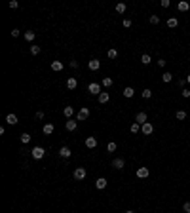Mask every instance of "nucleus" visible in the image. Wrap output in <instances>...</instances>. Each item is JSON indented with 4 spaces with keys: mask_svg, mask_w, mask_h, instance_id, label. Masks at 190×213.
<instances>
[{
    "mask_svg": "<svg viewBox=\"0 0 190 213\" xmlns=\"http://www.w3.org/2000/svg\"><path fill=\"white\" fill-rule=\"evenodd\" d=\"M141 131L145 133V135H152V131H154V126H152L150 122H146V124H143V126H141Z\"/></svg>",
    "mask_w": 190,
    "mask_h": 213,
    "instance_id": "obj_6",
    "label": "nucleus"
},
{
    "mask_svg": "<svg viewBox=\"0 0 190 213\" xmlns=\"http://www.w3.org/2000/svg\"><path fill=\"white\" fill-rule=\"evenodd\" d=\"M129 131H131L133 135H135V133H139V131H141V124L133 122V124H131V128H129Z\"/></svg>",
    "mask_w": 190,
    "mask_h": 213,
    "instance_id": "obj_21",
    "label": "nucleus"
},
{
    "mask_svg": "<svg viewBox=\"0 0 190 213\" xmlns=\"http://www.w3.org/2000/svg\"><path fill=\"white\" fill-rule=\"evenodd\" d=\"M135 122H137V124H141V126H143V124H146V122H148V116H146V112H137V116H135Z\"/></svg>",
    "mask_w": 190,
    "mask_h": 213,
    "instance_id": "obj_5",
    "label": "nucleus"
},
{
    "mask_svg": "<svg viewBox=\"0 0 190 213\" xmlns=\"http://www.w3.org/2000/svg\"><path fill=\"white\" fill-rule=\"evenodd\" d=\"M76 126H78V124H76V120H72V118H70V120H67V124H65V128L69 129V131H74Z\"/></svg>",
    "mask_w": 190,
    "mask_h": 213,
    "instance_id": "obj_12",
    "label": "nucleus"
},
{
    "mask_svg": "<svg viewBox=\"0 0 190 213\" xmlns=\"http://www.w3.org/2000/svg\"><path fill=\"white\" fill-rule=\"evenodd\" d=\"M86 147H88V148H95L97 147V139L95 137H88V139H86Z\"/></svg>",
    "mask_w": 190,
    "mask_h": 213,
    "instance_id": "obj_14",
    "label": "nucleus"
},
{
    "mask_svg": "<svg viewBox=\"0 0 190 213\" xmlns=\"http://www.w3.org/2000/svg\"><path fill=\"white\" fill-rule=\"evenodd\" d=\"M101 90H103V86H101V84H97V82H91V84L88 86V91L91 93V95H97V97H99L101 93H103Z\"/></svg>",
    "mask_w": 190,
    "mask_h": 213,
    "instance_id": "obj_1",
    "label": "nucleus"
},
{
    "mask_svg": "<svg viewBox=\"0 0 190 213\" xmlns=\"http://www.w3.org/2000/svg\"><path fill=\"white\" fill-rule=\"evenodd\" d=\"M70 154H72V150H70L69 147H61V148H59V156H61V158H69Z\"/></svg>",
    "mask_w": 190,
    "mask_h": 213,
    "instance_id": "obj_8",
    "label": "nucleus"
},
{
    "mask_svg": "<svg viewBox=\"0 0 190 213\" xmlns=\"http://www.w3.org/2000/svg\"><path fill=\"white\" fill-rule=\"evenodd\" d=\"M53 124H44V128H42V131L46 133V135H51V133H53Z\"/></svg>",
    "mask_w": 190,
    "mask_h": 213,
    "instance_id": "obj_20",
    "label": "nucleus"
},
{
    "mask_svg": "<svg viewBox=\"0 0 190 213\" xmlns=\"http://www.w3.org/2000/svg\"><path fill=\"white\" fill-rule=\"evenodd\" d=\"M133 95H135V90H133L131 86L124 88V97H127V99H129V97H133Z\"/></svg>",
    "mask_w": 190,
    "mask_h": 213,
    "instance_id": "obj_19",
    "label": "nucleus"
},
{
    "mask_svg": "<svg viewBox=\"0 0 190 213\" xmlns=\"http://www.w3.org/2000/svg\"><path fill=\"white\" fill-rule=\"evenodd\" d=\"M95 186H97V189H99V190H103V189H106V179H105V177L97 179V181H95Z\"/></svg>",
    "mask_w": 190,
    "mask_h": 213,
    "instance_id": "obj_15",
    "label": "nucleus"
},
{
    "mask_svg": "<svg viewBox=\"0 0 190 213\" xmlns=\"http://www.w3.org/2000/svg\"><path fill=\"white\" fill-rule=\"evenodd\" d=\"M116 12H118V13H124V12H126V4H122V2L116 4Z\"/></svg>",
    "mask_w": 190,
    "mask_h": 213,
    "instance_id": "obj_30",
    "label": "nucleus"
},
{
    "mask_svg": "<svg viewBox=\"0 0 190 213\" xmlns=\"http://www.w3.org/2000/svg\"><path fill=\"white\" fill-rule=\"evenodd\" d=\"M17 6H19V2H17V0H10V8H12V10H15Z\"/></svg>",
    "mask_w": 190,
    "mask_h": 213,
    "instance_id": "obj_36",
    "label": "nucleus"
},
{
    "mask_svg": "<svg viewBox=\"0 0 190 213\" xmlns=\"http://www.w3.org/2000/svg\"><path fill=\"white\" fill-rule=\"evenodd\" d=\"M181 93H183V97H190V90H186V88H184Z\"/></svg>",
    "mask_w": 190,
    "mask_h": 213,
    "instance_id": "obj_40",
    "label": "nucleus"
},
{
    "mask_svg": "<svg viewBox=\"0 0 190 213\" xmlns=\"http://www.w3.org/2000/svg\"><path fill=\"white\" fill-rule=\"evenodd\" d=\"M148 21H150L152 25H158V23H160V17H158V15H150V17H148Z\"/></svg>",
    "mask_w": 190,
    "mask_h": 213,
    "instance_id": "obj_31",
    "label": "nucleus"
},
{
    "mask_svg": "<svg viewBox=\"0 0 190 213\" xmlns=\"http://www.w3.org/2000/svg\"><path fill=\"white\" fill-rule=\"evenodd\" d=\"M175 116H177V120H184V118H186V112H184V111H177Z\"/></svg>",
    "mask_w": 190,
    "mask_h": 213,
    "instance_id": "obj_28",
    "label": "nucleus"
},
{
    "mask_svg": "<svg viewBox=\"0 0 190 213\" xmlns=\"http://www.w3.org/2000/svg\"><path fill=\"white\" fill-rule=\"evenodd\" d=\"M162 80L167 84V82H171V80H173V74H171V72H163V74H162Z\"/></svg>",
    "mask_w": 190,
    "mask_h": 213,
    "instance_id": "obj_26",
    "label": "nucleus"
},
{
    "mask_svg": "<svg viewBox=\"0 0 190 213\" xmlns=\"http://www.w3.org/2000/svg\"><path fill=\"white\" fill-rule=\"evenodd\" d=\"M110 86H112V78H109V76L103 78V88H110Z\"/></svg>",
    "mask_w": 190,
    "mask_h": 213,
    "instance_id": "obj_29",
    "label": "nucleus"
},
{
    "mask_svg": "<svg viewBox=\"0 0 190 213\" xmlns=\"http://www.w3.org/2000/svg\"><path fill=\"white\" fill-rule=\"evenodd\" d=\"M126 213H135V211H131V209H127V211H126Z\"/></svg>",
    "mask_w": 190,
    "mask_h": 213,
    "instance_id": "obj_46",
    "label": "nucleus"
},
{
    "mask_svg": "<svg viewBox=\"0 0 190 213\" xmlns=\"http://www.w3.org/2000/svg\"><path fill=\"white\" fill-rule=\"evenodd\" d=\"M67 88H69V90H76V88H78V80H76V78H69V80H67Z\"/></svg>",
    "mask_w": 190,
    "mask_h": 213,
    "instance_id": "obj_13",
    "label": "nucleus"
},
{
    "mask_svg": "<svg viewBox=\"0 0 190 213\" xmlns=\"http://www.w3.org/2000/svg\"><path fill=\"white\" fill-rule=\"evenodd\" d=\"M21 143H30V135L29 133H21Z\"/></svg>",
    "mask_w": 190,
    "mask_h": 213,
    "instance_id": "obj_32",
    "label": "nucleus"
},
{
    "mask_svg": "<svg viewBox=\"0 0 190 213\" xmlns=\"http://www.w3.org/2000/svg\"><path fill=\"white\" fill-rule=\"evenodd\" d=\"M150 61H152V57L148 55V53H145V55L141 57V63H143V65H150Z\"/></svg>",
    "mask_w": 190,
    "mask_h": 213,
    "instance_id": "obj_25",
    "label": "nucleus"
},
{
    "mask_svg": "<svg viewBox=\"0 0 190 213\" xmlns=\"http://www.w3.org/2000/svg\"><path fill=\"white\" fill-rule=\"evenodd\" d=\"M51 71H55V72L63 71V63L61 61H51Z\"/></svg>",
    "mask_w": 190,
    "mask_h": 213,
    "instance_id": "obj_16",
    "label": "nucleus"
},
{
    "mask_svg": "<svg viewBox=\"0 0 190 213\" xmlns=\"http://www.w3.org/2000/svg\"><path fill=\"white\" fill-rule=\"evenodd\" d=\"M72 175H74V179H76V181H82V179H86L88 171H86V168H76Z\"/></svg>",
    "mask_w": 190,
    "mask_h": 213,
    "instance_id": "obj_2",
    "label": "nucleus"
},
{
    "mask_svg": "<svg viewBox=\"0 0 190 213\" xmlns=\"http://www.w3.org/2000/svg\"><path fill=\"white\" fill-rule=\"evenodd\" d=\"M188 10H190V4L186 0H181V2H179V12H188Z\"/></svg>",
    "mask_w": 190,
    "mask_h": 213,
    "instance_id": "obj_17",
    "label": "nucleus"
},
{
    "mask_svg": "<svg viewBox=\"0 0 190 213\" xmlns=\"http://www.w3.org/2000/svg\"><path fill=\"white\" fill-rule=\"evenodd\" d=\"M97 99H99V103L101 105H105V103H109L110 101V95H109V91H103L99 97H97Z\"/></svg>",
    "mask_w": 190,
    "mask_h": 213,
    "instance_id": "obj_10",
    "label": "nucleus"
},
{
    "mask_svg": "<svg viewBox=\"0 0 190 213\" xmlns=\"http://www.w3.org/2000/svg\"><path fill=\"white\" fill-rule=\"evenodd\" d=\"M34 36H36V34H34V30H27V33H25V40H27V42H33Z\"/></svg>",
    "mask_w": 190,
    "mask_h": 213,
    "instance_id": "obj_24",
    "label": "nucleus"
},
{
    "mask_svg": "<svg viewBox=\"0 0 190 213\" xmlns=\"http://www.w3.org/2000/svg\"><path fill=\"white\" fill-rule=\"evenodd\" d=\"M166 63H167L166 59H160V61H158V65H160V67H166Z\"/></svg>",
    "mask_w": 190,
    "mask_h": 213,
    "instance_id": "obj_43",
    "label": "nucleus"
},
{
    "mask_svg": "<svg viewBox=\"0 0 190 213\" xmlns=\"http://www.w3.org/2000/svg\"><path fill=\"white\" fill-rule=\"evenodd\" d=\"M30 53H33V55H38V53H40V46H33V48H30Z\"/></svg>",
    "mask_w": 190,
    "mask_h": 213,
    "instance_id": "obj_33",
    "label": "nucleus"
},
{
    "mask_svg": "<svg viewBox=\"0 0 190 213\" xmlns=\"http://www.w3.org/2000/svg\"><path fill=\"white\" fill-rule=\"evenodd\" d=\"M109 57H110V59H116V57H118V51H116V50H109Z\"/></svg>",
    "mask_w": 190,
    "mask_h": 213,
    "instance_id": "obj_35",
    "label": "nucleus"
},
{
    "mask_svg": "<svg viewBox=\"0 0 190 213\" xmlns=\"http://www.w3.org/2000/svg\"><path fill=\"white\" fill-rule=\"evenodd\" d=\"M101 67V61L99 59H91V61H88V69L89 71H97Z\"/></svg>",
    "mask_w": 190,
    "mask_h": 213,
    "instance_id": "obj_7",
    "label": "nucleus"
},
{
    "mask_svg": "<svg viewBox=\"0 0 190 213\" xmlns=\"http://www.w3.org/2000/svg\"><path fill=\"white\" fill-rule=\"evenodd\" d=\"M76 116H78V120H88V116H89V108H88V107H82Z\"/></svg>",
    "mask_w": 190,
    "mask_h": 213,
    "instance_id": "obj_4",
    "label": "nucleus"
},
{
    "mask_svg": "<svg viewBox=\"0 0 190 213\" xmlns=\"http://www.w3.org/2000/svg\"><path fill=\"white\" fill-rule=\"evenodd\" d=\"M63 114L70 120V118H72V114H74V107H65V108H63Z\"/></svg>",
    "mask_w": 190,
    "mask_h": 213,
    "instance_id": "obj_18",
    "label": "nucleus"
},
{
    "mask_svg": "<svg viewBox=\"0 0 190 213\" xmlns=\"http://www.w3.org/2000/svg\"><path fill=\"white\" fill-rule=\"evenodd\" d=\"M106 150H109V152H114V150H116V143H109V145H106Z\"/></svg>",
    "mask_w": 190,
    "mask_h": 213,
    "instance_id": "obj_34",
    "label": "nucleus"
},
{
    "mask_svg": "<svg viewBox=\"0 0 190 213\" xmlns=\"http://www.w3.org/2000/svg\"><path fill=\"white\" fill-rule=\"evenodd\" d=\"M12 36H13V38H15V36H19V30H17V29H13V30H12Z\"/></svg>",
    "mask_w": 190,
    "mask_h": 213,
    "instance_id": "obj_44",
    "label": "nucleus"
},
{
    "mask_svg": "<svg viewBox=\"0 0 190 213\" xmlns=\"http://www.w3.org/2000/svg\"><path fill=\"white\" fill-rule=\"evenodd\" d=\"M169 4H171L169 0H162V2H160V6H162V8H169Z\"/></svg>",
    "mask_w": 190,
    "mask_h": 213,
    "instance_id": "obj_38",
    "label": "nucleus"
},
{
    "mask_svg": "<svg viewBox=\"0 0 190 213\" xmlns=\"http://www.w3.org/2000/svg\"><path fill=\"white\" fill-rule=\"evenodd\" d=\"M186 82H188V84H190V74H188V76H186Z\"/></svg>",
    "mask_w": 190,
    "mask_h": 213,
    "instance_id": "obj_45",
    "label": "nucleus"
},
{
    "mask_svg": "<svg viewBox=\"0 0 190 213\" xmlns=\"http://www.w3.org/2000/svg\"><path fill=\"white\" fill-rule=\"evenodd\" d=\"M141 95H143V99H150V97H152V91L146 88V90H143V93H141Z\"/></svg>",
    "mask_w": 190,
    "mask_h": 213,
    "instance_id": "obj_27",
    "label": "nucleus"
},
{
    "mask_svg": "<svg viewBox=\"0 0 190 213\" xmlns=\"http://www.w3.org/2000/svg\"><path fill=\"white\" fill-rule=\"evenodd\" d=\"M177 25H179L177 17H169V19H167V27H169V29H175Z\"/></svg>",
    "mask_w": 190,
    "mask_h": 213,
    "instance_id": "obj_22",
    "label": "nucleus"
},
{
    "mask_svg": "<svg viewBox=\"0 0 190 213\" xmlns=\"http://www.w3.org/2000/svg\"><path fill=\"white\" fill-rule=\"evenodd\" d=\"M124 27H126V29L131 27V19H124Z\"/></svg>",
    "mask_w": 190,
    "mask_h": 213,
    "instance_id": "obj_39",
    "label": "nucleus"
},
{
    "mask_svg": "<svg viewBox=\"0 0 190 213\" xmlns=\"http://www.w3.org/2000/svg\"><path fill=\"white\" fill-rule=\"evenodd\" d=\"M124 166H126L124 158H116V160H112V168H116V169H122Z\"/></svg>",
    "mask_w": 190,
    "mask_h": 213,
    "instance_id": "obj_11",
    "label": "nucleus"
},
{
    "mask_svg": "<svg viewBox=\"0 0 190 213\" xmlns=\"http://www.w3.org/2000/svg\"><path fill=\"white\" fill-rule=\"evenodd\" d=\"M148 173H150L148 168H139V169H137V177H139V179H146Z\"/></svg>",
    "mask_w": 190,
    "mask_h": 213,
    "instance_id": "obj_9",
    "label": "nucleus"
},
{
    "mask_svg": "<svg viewBox=\"0 0 190 213\" xmlns=\"http://www.w3.org/2000/svg\"><path fill=\"white\" fill-rule=\"evenodd\" d=\"M183 209H184V213H190V202H184Z\"/></svg>",
    "mask_w": 190,
    "mask_h": 213,
    "instance_id": "obj_37",
    "label": "nucleus"
},
{
    "mask_svg": "<svg viewBox=\"0 0 190 213\" xmlns=\"http://www.w3.org/2000/svg\"><path fill=\"white\" fill-rule=\"evenodd\" d=\"M44 156H46V150H44L42 147H34V148H33V158H34V160H42Z\"/></svg>",
    "mask_w": 190,
    "mask_h": 213,
    "instance_id": "obj_3",
    "label": "nucleus"
},
{
    "mask_svg": "<svg viewBox=\"0 0 190 213\" xmlns=\"http://www.w3.org/2000/svg\"><path fill=\"white\" fill-rule=\"evenodd\" d=\"M6 122L12 124V126H15V124H17V116H15V114H8V116H6Z\"/></svg>",
    "mask_w": 190,
    "mask_h": 213,
    "instance_id": "obj_23",
    "label": "nucleus"
},
{
    "mask_svg": "<svg viewBox=\"0 0 190 213\" xmlns=\"http://www.w3.org/2000/svg\"><path fill=\"white\" fill-rule=\"evenodd\" d=\"M70 67H72V69H78V61H70V63H69Z\"/></svg>",
    "mask_w": 190,
    "mask_h": 213,
    "instance_id": "obj_42",
    "label": "nucleus"
},
{
    "mask_svg": "<svg viewBox=\"0 0 190 213\" xmlns=\"http://www.w3.org/2000/svg\"><path fill=\"white\" fill-rule=\"evenodd\" d=\"M36 118H38V120H44V112L38 111V112H36Z\"/></svg>",
    "mask_w": 190,
    "mask_h": 213,
    "instance_id": "obj_41",
    "label": "nucleus"
}]
</instances>
